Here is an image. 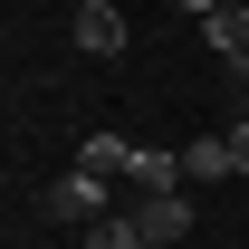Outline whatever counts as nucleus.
Instances as JSON below:
<instances>
[{
  "mask_svg": "<svg viewBox=\"0 0 249 249\" xmlns=\"http://www.w3.org/2000/svg\"><path fill=\"white\" fill-rule=\"evenodd\" d=\"M38 211H48V220H67V230H87V220H106V211H115V182L77 163L67 182H48V192H38Z\"/></svg>",
  "mask_w": 249,
  "mask_h": 249,
  "instance_id": "1",
  "label": "nucleus"
},
{
  "mask_svg": "<svg viewBox=\"0 0 249 249\" xmlns=\"http://www.w3.org/2000/svg\"><path fill=\"white\" fill-rule=\"evenodd\" d=\"M124 211H134V230H144L154 249H173V240L192 230V201H182V192H134Z\"/></svg>",
  "mask_w": 249,
  "mask_h": 249,
  "instance_id": "2",
  "label": "nucleus"
},
{
  "mask_svg": "<svg viewBox=\"0 0 249 249\" xmlns=\"http://www.w3.org/2000/svg\"><path fill=\"white\" fill-rule=\"evenodd\" d=\"M77 48L87 58H124V10L115 0H77Z\"/></svg>",
  "mask_w": 249,
  "mask_h": 249,
  "instance_id": "3",
  "label": "nucleus"
},
{
  "mask_svg": "<svg viewBox=\"0 0 249 249\" xmlns=\"http://www.w3.org/2000/svg\"><path fill=\"white\" fill-rule=\"evenodd\" d=\"M134 154H144V144H124L115 124H96V134H87V154H77V163H87V173H106V182H124V173H134Z\"/></svg>",
  "mask_w": 249,
  "mask_h": 249,
  "instance_id": "4",
  "label": "nucleus"
},
{
  "mask_svg": "<svg viewBox=\"0 0 249 249\" xmlns=\"http://www.w3.org/2000/svg\"><path fill=\"white\" fill-rule=\"evenodd\" d=\"M192 173H182V154H154V144H144V154H134V173H124V192H182Z\"/></svg>",
  "mask_w": 249,
  "mask_h": 249,
  "instance_id": "5",
  "label": "nucleus"
},
{
  "mask_svg": "<svg viewBox=\"0 0 249 249\" xmlns=\"http://www.w3.org/2000/svg\"><path fill=\"white\" fill-rule=\"evenodd\" d=\"M182 173H192V182H220V173H240V163H230V134H192V144H182Z\"/></svg>",
  "mask_w": 249,
  "mask_h": 249,
  "instance_id": "6",
  "label": "nucleus"
},
{
  "mask_svg": "<svg viewBox=\"0 0 249 249\" xmlns=\"http://www.w3.org/2000/svg\"><path fill=\"white\" fill-rule=\"evenodd\" d=\"M201 38H211L220 58H240V48H249V10H240V0H220L211 19H201Z\"/></svg>",
  "mask_w": 249,
  "mask_h": 249,
  "instance_id": "7",
  "label": "nucleus"
},
{
  "mask_svg": "<svg viewBox=\"0 0 249 249\" xmlns=\"http://www.w3.org/2000/svg\"><path fill=\"white\" fill-rule=\"evenodd\" d=\"M230 163H240V173H249V115L230 124Z\"/></svg>",
  "mask_w": 249,
  "mask_h": 249,
  "instance_id": "8",
  "label": "nucleus"
},
{
  "mask_svg": "<svg viewBox=\"0 0 249 249\" xmlns=\"http://www.w3.org/2000/svg\"><path fill=\"white\" fill-rule=\"evenodd\" d=\"M173 10H192V19H211V10H220V0H173Z\"/></svg>",
  "mask_w": 249,
  "mask_h": 249,
  "instance_id": "9",
  "label": "nucleus"
},
{
  "mask_svg": "<svg viewBox=\"0 0 249 249\" xmlns=\"http://www.w3.org/2000/svg\"><path fill=\"white\" fill-rule=\"evenodd\" d=\"M230 67H240V77H249V48H240V58H230Z\"/></svg>",
  "mask_w": 249,
  "mask_h": 249,
  "instance_id": "10",
  "label": "nucleus"
}]
</instances>
